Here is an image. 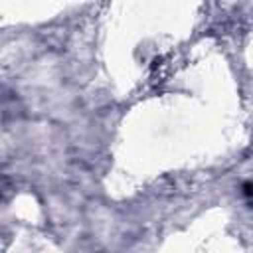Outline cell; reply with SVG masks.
<instances>
[{
  "label": "cell",
  "instance_id": "1",
  "mask_svg": "<svg viewBox=\"0 0 253 253\" xmlns=\"http://www.w3.org/2000/svg\"><path fill=\"white\" fill-rule=\"evenodd\" d=\"M243 194H245L247 198H251V196H253V184L245 182V184H243Z\"/></svg>",
  "mask_w": 253,
  "mask_h": 253
}]
</instances>
